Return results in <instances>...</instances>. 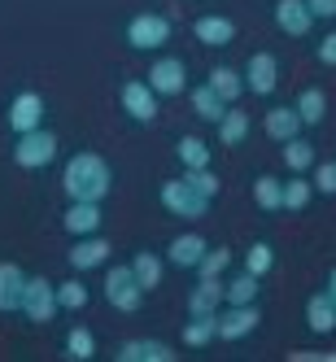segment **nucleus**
I'll return each instance as SVG.
<instances>
[{
    "mask_svg": "<svg viewBox=\"0 0 336 362\" xmlns=\"http://www.w3.org/2000/svg\"><path fill=\"white\" fill-rule=\"evenodd\" d=\"M271 267H275V249H271L267 240H257V245H249V249H245V271H249V275L262 279Z\"/></svg>",
    "mask_w": 336,
    "mask_h": 362,
    "instance_id": "473e14b6",
    "label": "nucleus"
},
{
    "mask_svg": "<svg viewBox=\"0 0 336 362\" xmlns=\"http://www.w3.org/2000/svg\"><path fill=\"white\" fill-rule=\"evenodd\" d=\"M53 158H57V136L44 132V127H35V132H27V136H18V144H13V162L22 170H44Z\"/></svg>",
    "mask_w": 336,
    "mask_h": 362,
    "instance_id": "7ed1b4c3",
    "label": "nucleus"
},
{
    "mask_svg": "<svg viewBox=\"0 0 336 362\" xmlns=\"http://www.w3.org/2000/svg\"><path fill=\"white\" fill-rule=\"evenodd\" d=\"M257 288H262V284H257V275L241 271L231 284H223V301H227V305H249V301H257Z\"/></svg>",
    "mask_w": 336,
    "mask_h": 362,
    "instance_id": "393cba45",
    "label": "nucleus"
},
{
    "mask_svg": "<svg viewBox=\"0 0 336 362\" xmlns=\"http://www.w3.org/2000/svg\"><path fill=\"white\" fill-rule=\"evenodd\" d=\"M284 166H289L293 175H301V170H310L315 166V144H306V140H284Z\"/></svg>",
    "mask_w": 336,
    "mask_h": 362,
    "instance_id": "c756f323",
    "label": "nucleus"
},
{
    "mask_svg": "<svg viewBox=\"0 0 336 362\" xmlns=\"http://www.w3.org/2000/svg\"><path fill=\"white\" fill-rule=\"evenodd\" d=\"M323 293H328V297L336 301V267H332V275H328V288H323Z\"/></svg>",
    "mask_w": 336,
    "mask_h": 362,
    "instance_id": "a19ab883",
    "label": "nucleus"
},
{
    "mask_svg": "<svg viewBox=\"0 0 336 362\" xmlns=\"http://www.w3.org/2000/svg\"><path fill=\"white\" fill-rule=\"evenodd\" d=\"M315 188L323 197H336V162H315Z\"/></svg>",
    "mask_w": 336,
    "mask_h": 362,
    "instance_id": "4c0bfd02",
    "label": "nucleus"
},
{
    "mask_svg": "<svg viewBox=\"0 0 336 362\" xmlns=\"http://www.w3.org/2000/svg\"><path fill=\"white\" fill-rule=\"evenodd\" d=\"M158 96H179L188 88V66L179 62V57H158L149 66V79H144Z\"/></svg>",
    "mask_w": 336,
    "mask_h": 362,
    "instance_id": "0eeeda50",
    "label": "nucleus"
},
{
    "mask_svg": "<svg viewBox=\"0 0 336 362\" xmlns=\"http://www.w3.org/2000/svg\"><path fill=\"white\" fill-rule=\"evenodd\" d=\"M245 88L253 96H271L279 88V62H275V53H253L249 57V66H245Z\"/></svg>",
    "mask_w": 336,
    "mask_h": 362,
    "instance_id": "6e6552de",
    "label": "nucleus"
},
{
    "mask_svg": "<svg viewBox=\"0 0 336 362\" xmlns=\"http://www.w3.org/2000/svg\"><path fill=\"white\" fill-rule=\"evenodd\" d=\"M179 162H184L188 170L210 166V144H205V140H197V136H184V140H179Z\"/></svg>",
    "mask_w": 336,
    "mask_h": 362,
    "instance_id": "2f4dec72",
    "label": "nucleus"
},
{
    "mask_svg": "<svg viewBox=\"0 0 336 362\" xmlns=\"http://www.w3.org/2000/svg\"><path fill=\"white\" fill-rule=\"evenodd\" d=\"M293 110H297L301 122H323V114H328V96H323L319 88H306V92L297 96V105H293Z\"/></svg>",
    "mask_w": 336,
    "mask_h": 362,
    "instance_id": "7c9ffc66",
    "label": "nucleus"
},
{
    "mask_svg": "<svg viewBox=\"0 0 336 362\" xmlns=\"http://www.w3.org/2000/svg\"><path fill=\"white\" fill-rule=\"evenodd\" d=\"M62 188L70 201H105L110 188H114V175H110V162L100 153H74L62 170Z\"/></svg>",
    "mask_w": 336,
    "mask_h": 362,
    "instance_id": "f257e3e1",
    "label": "nucleus"
},
{
    "mask_svg": "<svg viewBox=\"0 0 336 362\" xmlns=\"http://www.w3.org/2000/svg\"><path fill=\"white\" fill-rule=\"evenodd\" d=\"M62 223H66L70 236H92V231H100V223H105V210H100V201H70Z\"/></svg>",
    "mask_w": 336,
    "mask_h": 362,
    "instance_id": "f8f14e48",
    "label": "nucleus"
},
{
    "mask_svg": "<svg viewBox=\"0 0 336 362\" xmlns=\"http://www.w3.org/2000/svg\"><path fill=\"white\" fill-rule=\"evenodd\" d=\"M210 341H219V319L214 315H192L188 327H184V345L201 349V345H210Z\"/></svg>",
    "mask_w": 336,
    "mask_h": 362,
    "instance_id": "bb28decb",
    "label": "nucleus"
},
{
    "mask_svg": "<svg viewBox=\"0 0 336 362\" xmlns=\"http://www.w3.org/2000/svg\"><path fill=\"white\" fill-rule=\"evenodd\" d=\"M132 271H136V279H140V288H144V293H153V288L162 284V257L140 249V253H136V262H132Z\"/></svg>",
    "mask_w": 336,
    "mask_h": 362,
    "instance_id": "cd10ccee",
    "label": "nucleus"
},
{
    "mask_svg": "<svg viewBox=\"0 0 336 362\" xmlns=\"http://www.w3.org/2000/svg\"><path fill=\"white\" fill-rule=\"evenodd\" d=\"M57 284H48V279H31L27 275V284H22V315H27L31 323H48V319H53L57 315Z\"/></svg>",
    "mask_w": 336,
    "mask_h": 362,
    "instance_id": "39448f33",
    "label": "nucleus"
},
{
    "mask_svg": "<svg viewBox=\"0 0 336 362\" xmlns=\"http://www.w3.org/2000/svg\"><path fill=\"white\" fill-rule=\"evenodd\" d=\"M227 262H231V249H205V257L197 262V271L201 275H223Z\"/></svg>",
    "mask_w": 336,
    "mask_h": 362,
    "instance_id": "e433bc0d",
    "label": "nucleus"
},
{
    "mask_svg": "<svg viewBox=\"0 0 336 362\" xmlns=\"http://www.w3.org/2000/svg\"><path fill=\"white\" fill-rule=\"evenodd\" d=\"M158 197H162V205H166V214L188 218V223L205 218V210H210V197H201V192L188 184V179H166Z\"/></svg>",
    "mask_w": 336,
    "mask_h": 362,
    "instance_id": "f03ea898",
    "label": "nucleus"
},
{
    "mask_svg": "<svg viewBox=\"0 0 336 362\" xmlns=\"http://www.w3.org/2000/svg\"><path fill=\"white\" fill-rule=\"evenodd\" d=\"M184 179H188V184H192V188H197L201 197H210V201L219 197V175H214L210 166H201V170H188Z\"/></svg>",
    "mask_w": 336,
    "mask_h": 362,
    "instance_id": "c9c22d12",
    "label": "nucleus"
},
{
    "mask_svg": "<svg viewBox=\"0 0 336 362\" xmlns=\"http://www.w3.org/2000/svg\"><path fill=\"white\" fill-rule=\"evenodd\" d=\"M319 62H323V66H336V31L319 40Z\"/></svg>",
    "mask_w": 336,
    "mask_h": 362,
    "instance_id": "58836bf2",
    "label": "nucleus"
},
{
    "mask_svg": "<svg viewBox=\"0 0 336 362\" xmlns=\"http://www.w3.org/2000/svg\"><path fill=\"white\" fill-rule=\"evenodd\" d=\"M170 35H175V27H170V18H162V13H136L132 22H127V44L144 48V53L162 48Z\"/></svg>",
    "mask_w": 336,
    "mask_h": 362,
    "instance_id": "423d86ee",
    "label": "nucleus"
},
{
    "mask_svg": "<svg viewBox=\"0 0 336 362\" xmlns=\"http://www.w3.org/2000/svg\"><path fill=\"white\" fill-rule=\"evenodd\" d=\"M253 201H257V210L279 214L284 210V184H279L275 175H257L253 179Z\"/></svg>",
    "mask_w": 336,
    "mask_h": 362,
    "instance_id": "4be33fe9",
    "label": "nucleus"
},
{
    "mask_svg": "<svg viewBox=\"0 0 336 362\" xmlns=\"http://www.w3.org/2000/svg\"><path fill=\"white\" fill-rule=\"evenodd\" d=\"M306 205H310V184H306V179H289V184H284V210L301 214Z\"/></svg>",
    "mask_w": 336,
    "mask_h": 362,
    "instance_id": "72a5a7b5",
    "label": "nucleus"
},
{
    "mask_svg": "<svg viewBox=\"0 0 336 362\" xmlns=\"http://www.w3.org/2000/svg\"><path fill=\"white\" fill-rule=\"evenodd\" d=\"M249 114L245 110H227L223 118H219V144H245L249 140Z\"/></svg>",
    "mask_w": 336,
    "mask_h": 362,
    "instance_id": "b1692460",
    "label": "nucleus"
},
{
    "mask_svg": "<svg viewBox=\"0 0 336 362\" xmlns=\"http://www.w3.org/2000/svg\"><path fill=\"white\" fill-rule=\"evenodd\" d=\"M22 284H27V275L18 262H0V315L22 310Z\"/></svg>",
    "mask_w": 336,
    "mask_h": 362,
    "instance_id": "a211bd4d",
    "label": "nucleus"
},
{
    "mask_svg": "<svg viewBox=\"0 0 336 362\" xmlns=\"http://www.w3.org/2000/svg\"><path fill=\"white\" fill-rule=\"evenodd\" d=\"M66 358H70V362L96 358V336H92L88 327H70V332H66Z\"/></svg>",
    "mask_w": 336,
    "mask_h": 362,
    "instance_id": "c85d7f7f",
    "label": "nucleus"
},
{
    "mask_svg": "<svg viewBox=\"0 0 336 362\" xmlns=\"http://www.w3.org/2000/svg\"><path fill=\"white\" fill-rule=\"evenodd\" d=\"M40 122H44V96L40 92H18L13 105H9V127L18 136H27V132H35Z\"/></svg>",
    "mask_w": 336,
    "mask_h": 362,
    "instance_id": "9d476101",
    "label": "nucleus"
},
{
    "mask_svg": "<svg viewBox=\"0 0 336 362\" xmlns=\"http://www.w3.org/2000/svg\"><path fill=\"white\" fill-rule=\"evenodd\" d=\"M70 267L74 271H92V267H105V257H110V240H100L96 231L92 236H74V245H70Z\"/></svg>",
    "mask_w": 336,
    "mask_h": 362,
    "instance_id": "ddd939ff",
    "label": "nucleus"
},
{
    "mask_svg": "<svg viewBox=\"0 0 336 362\" xmlns=\"http://www.w3.org/2000/svg\"><path fill=\"white\" fill-rule=\"evenodd\" d=\"M205 249H210V240H205V236L184 231V236L170 240V262H175V267H197L201 257H205Z\"/></svg>",
    "mask_w": 336,
    "mask_h": 362,
    "instance_id": "aec40b11",
    "label": "nucleus"
},
{
    "mask_svg": "<svg viewBox=\"0 0 336 362\" xmlns=\"http://www.w3.org/2000/svg\"><path fill=\"white\" fill-rule=\"evenodd\" d=\"M214 319H219V341H241V336L257 332V323H262V310L249 301V305H231L227 315H214Z\"/></svg>",
    "mask_w": 336,
    "mask_h": 362,
    "instance_id": "1a4fd4ad",
    "label": "nucleus"
},
{
    "mask_svg": "<svg viewBox=\"0 0 336 362\" xmlns=\"http://www.w3.org/2000/svg\"><path fill=\"white\" fill-rule=\"evenodd\" d=\"M306 9L315 18H336V0H306Z\"/></svg>",
    "mask_w": 336,
    "mask_h": 362,
    "instance_id": "ea45409f",
    "label": "nucleus"
},
{
    "mask_svg": "<svg viewBox=\"0 0 336 362\" xmlns=\"http://www.w3.org/2000/svg\"><path fill=\"white\" fill-rule=\"evenodd\" d=\"M219 301H223V279L219 275H201V284L188 297V315H219Z\"/></svg>",
    "mask_w": 336,
    "mask_h": 362,
    "instance_id": "dca6fc26",
    "label": "nucleus"
},
{
    "mask_svg": "<svg viewBox=\"0 0 336 362\" xmlns=\"http://www.w3.org/2000/svg\"><path fill=\"white\" fill-rule=\"evenodd\" d=\"M205 83H210L223 100H227V105H231V100H236L241 92H245V79H241V70H231V66H214L210 70V79H205Z\"/></svg>",
    "mask_w": 336,
    "mask_h": 362,
    "instance_id": "a878e982",
    "label": "nucleus"
},
{
    "mask_svg": "<svg viewBox=\"0 0 336 362\" xmlns=\"http://www.w3.org/2000/svg\"><path fill=\"white\" fill-rule=\"evenodd\" d=\"M275 27L284 35H310L315 13L306 9V0H279V5H275Z\"/></svg>",
    "mask_w": 336,
    "mask_h": 362,
    "instance_id": "2eb2a0df",
    "label": "nucleus"
},
{
    "mask_svg": "<svg viewBox=\"0 0 336 362\" xmlns=\"http://www.w3.org/2000/svg\"><path fill=\"white\" fill-rule=\"evenodd\" d=\"M319 358H323V362H336V349H332V354H319Z\"/></svg>",
    "mask_w": 336,
    "mask_h": 362,
    "instance_id": "79ce46f5",
    "label": "nucleus"
},
{
    "mask_svg": "<svg viewBox=\"0 0 336 362\" xmlns=\"http://www.w3.org/2000/svg\"><path fill=\"white\" fill-rule=\"evenodd\" d=\"M306 323H310V332H315V336L336 332V301L328 293H315V297L306 301Z\"/></svg>",
    "mask_w": 336,
    "mask_h": 362,
    "instance_id": "6ab92c4d",
    "label": "nucleus"
},
{
    "mask_svg": "<svg viewBox=\"0 0 336 362\" xmlns=\"http://www.w3.org/2000/svg\"><path fill=\"white\" fill-rule=\"evenodd\" d=\"M105 301L114 310H122V315H136L140 301H144V288H140V279L132 267H110L105 275Z\"/></svg>",
    "mask_w": 336,
    "mask_h": 362,
    "instance_id": "20e7f679",
    "label": "nucleus"
},
{
    "mask_svg": "<svg viewBox=\"0 0 336 362\" xmlns=\"http://www.w3.org/2000/svg\"><path fill=\"white\" fill-rule=\"evenodd\" d=\"M262 127H267V136H271V140L284 144V140H293V136L301 132V118H297L293 105H279V110H267V122H262Z\"/></svg>",
    "mask_w": 336,
    "mask_h": 362,
    "instance_id": "412c9836",
    "label": "nucleus"
},
{
    "mask_svg": "<svg viewBox=\"0 0 336 362\" xmlns=\"http://www.w3.org/2000/svg\"><path fill=\"white\" fill-rule=\"evenodd\" d=\"M192 35L205 44V48H227L231 40H236V22L223 18V13H205L192 22Z\"/></svg>",
    "mask_w": 336,
    "mask_h": 362,
    "instance_id": "4468645a",
    "label": "nucleus"
},
{
    "mask_svg": "<svg viewBox=\"0 0 336 362\" xmlns=\"http://www.w3.org/2000/svg\"><path fill=\"white\" fill-rule=\"evenodd\" d=\"M122 110L132 114L136 122H153V118H158V92H153L149 83H140V79L122 83Z\"/></svg>",
    "mask_w": 336,
    "mask_h": 362,
    "instance_id": "9b49d317",
    "label": "nucleus"
},
{
    "mask_svg": "<svg viewBox=\"0 0 336 362\" xmlns=\"http://www.w3.org/2000/svg\"><path fill=\"white\" fill-rule=\"evenodd\" d=\"M192 110H197V118H205V122L219 127V118L227 114V100H223L210 83H201V88H192Z\"/></svg>",
    "mask_w": 336,
    "mask_h": 362,
    "instance_id": "5701e85b",
    "label": "nucleus"
},
{
    "mask_svg": "<svg viewBox=\"0 0 336 362\" xmlns=\"http://www.w3.org/2000/svg\"><path fill=\"white\" fill-rule=\"evenodd\" d=\"M114 358L118 362H175V349L166 341H127Z\"/></svg>",
    "mask_w": 336,
    "mask_h": 362,
    "instance_id": "f3484780",
    "label": "nucleus"
},
{
    "mask_svg": "<svg viewBox=\"0 0 336 362\" xmlns=\"http://www.w3.org/2000/svg\"><path fill=\"white\" fill-rule=\"evenodd\" d=\"M57 305H66V310H83V305H88V284H79V279L57 284Z\"/></svg>",
    "mask_w": 336,
    "mask_h": 362,
    "instance_id": "f704fd0d",
    "label": "nucleus"
}]
</instances>
